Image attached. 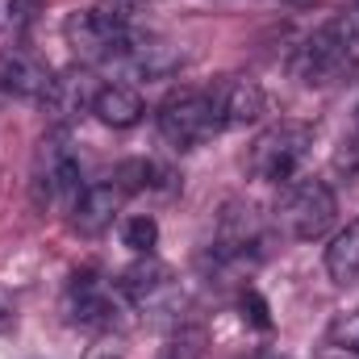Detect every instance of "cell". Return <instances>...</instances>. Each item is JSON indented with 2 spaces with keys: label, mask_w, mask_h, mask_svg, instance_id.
<instances>
[{
  "label": "cell",
  "mask_w": 359,
  "mask_h": 359,
  "mask_svg": "<svg viewBox=\"0 0 359 359\" xmlns=\"http://www.w3.org/2000/svg\"><path fill=\"white\" fill-rule=\"evenodd\" d=\"M259 259H264V217L255 213V205L226 201V209L217 213L213 234L201 251L205 276H213L217 284L247 280Z\"/></svg>",
  "instance_id": "cell-1"
},
{
  "label": "cell",
  "mask_w": 359,
  "mask_h": 359,
  "mask_svg": "<svg viewBox=\"0 0 359 359\" xmlns=\"http://www.w3.org/2000/svg\"><path fill=\"white\" fill-rule=\"evenodd\" d=\"M292 76L313 88L343 84V80L359 76V8L322 21L292 50Z\"/></svg>",
  "instance_id": "cell-2"
},
{
  "label": "cell",
  "mask_w": 359,
  "mask_h": 359,
  "mask_svg": "<svg viewBox=\"0 0 359 359\" xmlns=\"http://www.w3.org/2000/svg\"><path fill=\"white\" fill-rule=\"evenodd\" d=\"M138 25L130 21V8H117V4H96V8H80L67 17L63 25V38L67 46L84 59V63H121L126 50L138 42Z\"/></svg>",
  "instance_id": "cell-3"
},
{
  "label": "cell",
  "mask_w": 359,
  "mask_h": 359,
  "mask_svg": "<svg viewBox=\"0 0 359 359\" xmlns=\"http://www.w3.org/2000/svg\"><path fill=\"white\" fill-rule=\"evenodd\" d=\"M339 217V196L326 180L318 176H292L280 184L276 201V230L292 243H313L322 238Z\"/></svg>",
  "instance_id": "cell-4"
},
{
  "label": "cell",
  "mask_w": 359,
  "mask_h": 359,
  "mask_svg": "<svg viewBox=\"0 0 359 359\" xmlns=\"http://www.w3.org/2000/svg\"><path fill=\"white\" fill-rule=\"evenodd\" d=\"M313 126L309 121H297V117H284L268 126L251 151H247V172L264 184H288L292 176H301L309 151H313Z\"/></svg>",
  "instance_id": "cell-5"
},
{
  "label": "cell",
  "mask_w": 359,
  "mask_h": 359,
  "mask_svg": "<svg viewBox=\"0 0 359 359\" xmlns=\"http://www.w3.org/2000/svg\"><path fill=\"white\" fill-rule=\"evenodd\" d=\"M84 192V163L72 147V134L67 130H50L42 134L38 151H34V201L46 209L63 205L72 209L76 196Z\"/></svg>",
  "instance_id": "cell-6"
},
{
  "label": "cell",
  "mask_w": 359,
  "mask_h": 359,
  "mask_svg": "<svg viewBox=\"0 0 359 359\" xmlns=\"http://www.w3.org/2000/svg\"><path fill=\"white\" fill-rule=\"evenodd\" d=\"M159 134L163 142H172L176 151H196L209 138L226 134L217 100L209 88H180L159 104Z\"/></svg>",
  "instance_id": "cell-7"
},
{
  "label": "cell",
  "mask_w": 359,
  "mask_h": 359,
  "mask_svg": "<svg viewBox=\"0 0 359 359\" xmlns=\"http://www.w3.org/2000/svg\"><path fill=\"white\" fill-rule=\"evenodd\" d=\"M63 309H67V318H72L76 326H84V330H113L130 305H126V297H121V284H113V280H104L100 271L84 268L67 280Z\"/></svg>",
  "instance_id": "cell-8"
},
{
  "label": "cell",
  "mask_w": 359,
  "mask_h": 359,
  "mask_svg": "<svg viewBox=\"0 0 359 359\" xmlns=\"http://www.w3.org/2000/svg\"><path fill=\"white\" fill-rule=\"evenodd\" d=\"M117 284H121L126 305L138 309V313H151V318H172L184 305L180 284L172 280V271L163 268V264H138V268L126 271Z\"/></svg>",
  "instance_id": "cell-9"
},
{
  "label": "cell",
  "mask_w": 359,
  "mask_h": 359,
  "mask_svg": "<svg viewBox=\"0 0 359 359\" xmlns=\"http://www.w3.org/2000/svg\"><path fill=\"white\" fill-rule=\"evenodd\" d=\"M130 192L117 184V176L109 180H92L84 184V192L76 196V205L67 209L72 213V230H80V234H104L113 222H117V213H121V201H126Z\"/></svg>",
  "instance_id": "cell-10"
},
{
  "label": "cell",
  "mask_w": 359,
  "mask_h": 359,
  "mask_svg": "<svg viewBox=\"0 0 359 359\" xmlns=\"http://www.w3.org/2000/svg\"><path fill=\"white\" fill-rule=\"evenodd\" d=\"M50 80H55V72H50L34 50H25V46H8V50L0 55V92H4V96L38 100V104H42V96H46V88H50Z\"/></svg>",
  "instance_id": "cell-11"
},
{
  "label": "cell",
  "mask_w": 359,
  "mask_h": 359,
  "mask_svg": "<svg viewBox=\"0 0 359 359\" xmlns=\"http://www.w3.org/2000/svg\"><path fill=\"white\" fill-rule=\"evenodd\" d=\"M213 100H217V113H222V126L226 130H238V126H251L264 117L268 109V96L264 88L251 80V76H222L209 84Z\"/></svg>",
  "instance_id": "cell-12"
},
{
  "label": "cell",
  "mask_w": 359,
  "mask_h": 359,
  "mask_svg": "<svg viewBox=\"0 0 359 359\" xmlns=\"http://www.w3.org/2000/svg\"><path fill=\"white\" fill-rule=\"evenodd\" d=\"M184 50H180L176 42H168V38H155V34H138V42L126 50V59L117 63L121 72H130V76H138V80H168V76H176L180 67H184Z\"/></svg>",
  "instance_id": "cell-13"
},
{
  "label": "cell",
  "mask_w": 359,
  "mask_h": 359,
  "mask_svg": "<svg viewBox=\"0 0 359 359\" xmlns=\"http://www.w3.org/2000/svg\"><path fill=\"white\" fill-rule=\"evenodd\" d=\"M96 80L88 72H55L50 88L42 96V109L55 117V121H72L80 113H92V100H96Z\"/></svg>",
  "instance_id": "cell-14"
},
{
  "label": "cell",
  "mask_w": 359,
  "mask_h": 359,
  "mask_svg": "<svg viewBox=\"0 0 359 359\" xmlns=\"http://www.w3.org/2000/svg\"><path fill=\"white\" fill-rule=\"evenodd\" d=\"M92 113L109 130H130V126L142 121L147 104H142V96L130 88V84H100L96 88V100H92Z\"/></svg>",
  "instance_id": "cell-15"
},
{
  "label": "cell",
  "mask_w": 359,
  "mask_h": 359,
  "mask_svg": "<svg viewBox=\"0 0 359 359\" xmlns=\"http://www.w3.org/2000/svg\"><path fill=\"white\" fill-rule=\"evenodd\" d=\"M326 276H330L339 288L359 284V217L347 230H339V234L330 238V247H326Z\"/></svg>",
  "instance_id": "cell-16"
},
{
  "label": "cell",
  "mask_w": 359,
  "mask_h": 359,
  "mask_svg": "<svg viewBox=\"0 0 359 359\" xmlns=\"http://www.w3.org/2000/svg\"><path fill=\"white\" fill-rule=\"evenodd\" d=\"M121 243H126L130 251L147 255V251L159 243V222H155L151 213H134V217H126V222H121Z\"/></svg>",
  "instance_id": "cell-17"
},
{
  "label": "cell",
  "mask_w": 359,
  "mask_h": 359,
  "mask_svg": "<svg viewBox=\"0 0 359 359\" xmlns=\"http://www.w3.org/2000/svg\"><path fill=\"white\" fill-rule=\"evenodd\" d=\"M326 339H330L339 351L359 355V309H343V313H334V322H330Z\"/></svg>",
  "instance_id": "cell-18"
},
{
  "label": "cell",
  "mask_w": 359,
  "mask_h": 359,
  "mask_svg": "<svg viewBox=\"0 0 359 359\" xmlns=\"http://www.w3.org/2000/svg\"><path fill=\"white\" fill-rule=\"evenodd\" d=\"M201 347H205V334L192 330V326H180L159 359H201Z\"/></svg>",
  "instance_id": "cell-19"
},
{
  "label": "cell",
  "mask_w": 359,
  "mask_h": 359,
  "mask_svg": "<svg viewBox=\"0 0 359 359\" xmlns=\"http://www.w3.org/2000/svg\"><path fill=\"white\" fill-rule=\"evenodd\" d=\"M334 168L347 172V176H359V117H355V126H351V134L334 151Z\"/></svg>",
  "instance_id": "cell-20"
},
{
  "label": "cell",
  "mask_w": 359,
  "mask_h": 359,
  "mask_svg": "<svg viewBox=\"0 0 359 359\" xmlns=\"http://www.w3.org/2000/svg\"><path fill=\"white\" fill-rule=\"evenodd\" d=\"M4 4H8V21H13V25H25V21L38 13L42 0H4Z\"/></svg>",
  "instance_id": "cell-21"
},
{
  "label": "cell",
  "mask_w": 359,
  "mask_h": 359,
  "mask_svg": "<svg viewBox=\"0 0 359 359\" xmlns=\"http://www.w3.org/2000/svg\"><path fill=\"white\" fill-rule=\"evenodd\" d=\"M8 326H13V305L0 297V330H8Z\"/></svg>",
  "instance_id": "cell-22"
},
{
  "label": "cell",
  "mask_w": 359,
  "mask_h": 359,
  "mask_svg": "<svg viewBox=\"0 0 359 359\" xmlns=\"http://www.w3.org/2000/svg\"><path fill=\"white\" fill-rule=\"evenodd\" d=\"M109 4H117V8H134V4H142V0H109Z\"/></svg>",
  "instance_id": "cell-23"
},
{
  "label": "cell",
  "mask_w": 359,
  "mask_h": 359,
  "mask_svg": "<svg viewBox=\"0 0 359 359\" xmlns=\"http://www.w3.org/2000/svg\"><path fill=\"white\" fill-rule=\"evenodd\" d=\"M251 359H284V355H271V351H264V355H251Z\"/></svg>",
  "instance_id": "cell-24"
}]
</instances>
